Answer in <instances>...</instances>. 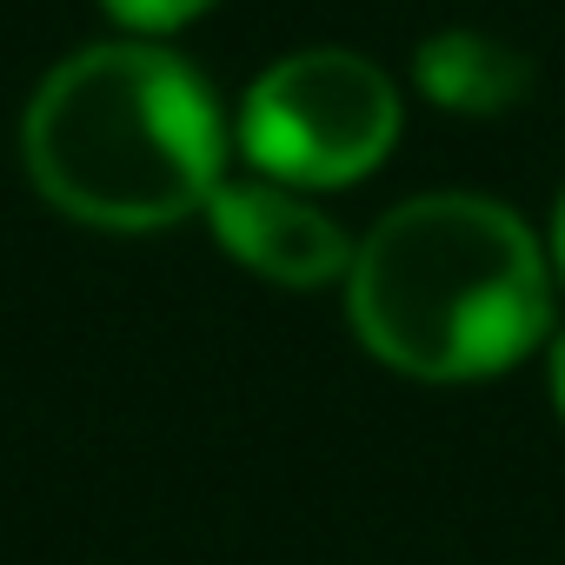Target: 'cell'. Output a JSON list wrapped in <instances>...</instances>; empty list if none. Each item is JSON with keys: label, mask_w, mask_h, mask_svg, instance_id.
<instances>
[{"label": "cell", "mask_w": 565, "mask_h": 565, "mask_svg": "<svg viewBox=\"0 0 565 565\" xmlns=\"http://www.w3.org/2000/svg\"><path fill=\"white\" fill-rule=\"evenodd\" d=\"M552 253L486 193L393 206L347 266L360 347L406 380H492L552 340Z\"/></svg>", "instance_id": "1"}, {"label": "cell", "mask_w": 565, "mask_h": 565, "mask_svg": "<svg viewBox=\"0 0 565 565\" xmlns=\"http://www.w3.org/2000/svg\"><path fill=\"white\" fill-rule=\"evenodd\" d=\"M545 253H552V273L565 279V200H558V213H552V239H545Z\"/></svg>", "instance_id": "8"}, {"label": "cell", "mask_w": 565, "mask_h": 565, "mask_svg": "<svg viewBox=\"0 0 565 565\" xmlns=\"http://www.w3.org/2000/svg\"><path fill=\"white\" fill-rule=\"evenodd\" d=\"M545 380H552V406L565 419V333H552V347H545Z\"/></svg>", "instance_id": "7"}, {"label": "cell", "mask_w": 565, "mask_h": 565, "mask_svg": "<svg viewBox=\"0 0 565 565\" xmlns=\"http://www.w3.org/2000/svg\"><path fill=\"white\" fill-rule=\"evenodd\" d=\"M100 8H107L127 34H173V28L200 21L213 0H100Z\"/></svg>", "instance_id": "6"}, {"label": "cell", "mask_w": 565, "mask_h": 565, "mask_svg": "<svg viewBox=\"0 0 565 565\" xmlns=\"http://www.w3.org/2000/svg\"><path fill=\"white\" fill-rule=\"evenodd\" d=\"M206 226L226 246V259H239L273 287H333V279H347L360 246L307 186L266 180V173L220 180L206 200Z\"/></svg>", "instance_id": "4"}, {"label": "cell", "mask_w": 565, "mask_h": 565, "mask_svg": "<svg viewBox=\"0 0 565 565\" xmlns=\"http://www.w3.org/2000/svg\"><path fill=\"white\" fill-rule=\"evenodd\" d=\"M21 160L67 220L160 233L206 213L226 180V120L193 61L153 41H100L34 87Z\"/></svg>", "instance_id": "2"}, {"label": "cell", "mask_w": 565, "mask_h": 565, "mask_svg": "<svg viewBox=\"0 0 565 565\" xmlns=\"http://www.w3.org/2000/svg\"><path fill=\"white\" fill-rule=\"evenodd\" d=\"M413 74L452 114H505L532 87V61L512 41L486 34V28H446V34H433L419 47Z\"/></svg>", "instance_id": "5"}, {"label": "cell", "mask_w": 565, "mask_h": 565, "mask_svg": "<svg viewBox=\"0 0 565 565\" xmlns=\"http://www.w3.org/2000/svg\"><path fill=\"white\" fill-rule=\"evenodd\" d=\"M399 140V87L380 61L353 47H307L273 61L246 107L239 147L266 180H287L307 193L366 180Z\"/></svg>", "instance_id": "3"}]
</instances>
